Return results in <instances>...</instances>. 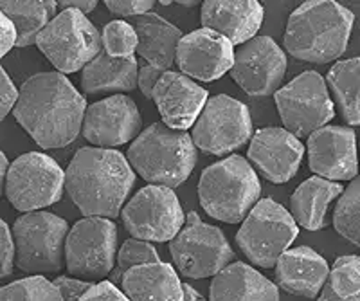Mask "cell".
<instances>
[{
    "label": "cell",
    "mask_w": 360,
    "mask_h": 301,
    "mask_svg": "<svg viewBox=\"0 0 360 301\" xmlns=\"http://www.w3.org/2000/svg\"><path fill=\"white\" fill-rule=\"evenodd\" d=\"M262 182L245 157L233 155L207 166L198 181V200L205 213L225 224H240L259 200Z\"/></svg>",
    "instance_id": "obj_5"
},
{
    "label": "cell",
    "mask_w": 360,
    "mask_h": 301,
    "mask_svg": "<svg viewBox=\"0 0 360 301\" xmlns=\"http://www.w3.org/2000/svg\"><path fill=\"white\" fill-rule=\"evenodd\" d=\"M86 101L67 76L44 70L18 89L13 116L44 150L65 148L82 134Z\"/></svg>",
    "instance_id": "obj_1"
},
{
    "label": "cell",
    "mask_w": 360,
    "mask_h": 301,
    "mask_svg": "<svg viewBox=\"0 0 360 301\" xmlns=\"http://www.w3.org/2000/svg\"><path fill=\"white\" fill-rule=\"evenodd\" d=\"M333 227L342 238L360 245V182L349 181V186L340 193L333 210Z\"/></svg>",
    "instance_id": "obj_31"
},
{
    "label": "cell",
    "mask_w": 360,
    "mask_h": 301,
    "mask_svg": "<svg viewBox=\"0 0 360 301\" xmlns=\"http://www.w3.org/2000/svg\"><path fill=\"white\" fill-rule=\"evenodd\" d=\"M317 301H360V258L339 256L328 272Z\"/></svg>",
    "instance_id": "obj_30"
},
{
    "label": "cell",
    "mask_w": 360,
    "mask_h": 301,
    "mask_svg": "<svg viewBox=\"0 0 360 301\" xmlns=\"http://www.w3.org/2000/svg\"><path fill=\"white\" fill-rule=\"evenodd\" d=\"M137 58H112L99 51L82 69V91L85 94H121L137 87Z\"/></svg>",
    "instance_id": "obj_27"
},
{
    "label": "cell",
    "mask_w": 360,
    "mask_h": 301,
    "mask_svg": "<svg viewBox=\"0 0 360 301\" xmlns=\"http://www.w3.org/2000/svg\"><path fill=\"white\" fill-rule=\"evenodd\" d=\"M119 214L131 238L144 242H169L186 219L175 191L152 184L141 188Z\"/></svg>",
    "instance_id": "obj_14"
},
{
    "label": "cell",
    "mask_w": 360,
    "mask_h": 301,
    "mask_svg": "<svg viewBox=\"0 0 360 301\" xmlns=\"http://www.w3.org/2000/svg\"><path fill=\"white\" fill-rule=\"evenodd\" d=\"M303 155L301 139L281 127H266L252 132L247 162L269 182L283 184L295 177Z\"/></svg>",
    "instance_id": "obj_17"
},
{
    "label": "cell",
    "mask_w": 360,
    "mask_h": 301,
    "mask_svg": "<svg viewBox=\"0 0 360 301\" xmlns=\"http://www.w3.org/2000/svg\"><path fill=\"white\" fill-rule=\"evenodd\" d=\"M69 224L49 211L24 213L13 224L15 265L29 276L58 274L65 269Z\"/></svg>",
    "instance_id": "obj_6"
},
{
    "label": "cell",
    "mask_w": 360,
    "mask_h": 301,
    "mask_svg": "<svg viewBox=\"0 0 360 301\" xmlns=\"http://www.w3.org/2000/svg\"><path fill=\"white\" fill-rule=\"evenodd\" d=\"M297 235L299 227L287 207L272 198H262L243 219L236 243L250 264L259 269H274L279 256L290 249Z\"/></svg>",
    "instance_id": "obj_8"
},
{
    "label": "cell",
    "mask_w": 360,
    "mask_h": 301,
    "mask_svg": "<svg viewBox=\"0 0 360 301\" xmlns=\"http://www.w3.org/2000/svg\"><path fill=\"white\" fill-rule=\"evenodd\" d=\"M234 62V47L227 38L211 30L182 34L175 51L180 75L198 82H214L227 75Z\"/></svg>",
    "instance_id": "obj_18"
},
{
    "label": "cell",
    "mask_w": 360,
    "mask_h": 301,
    "mask_svg": "<svg viewBox=\"0 0 360 301\" xmlns=\"http://www.w3.org/2000/svg\"><path fill=\"white\" fill-rule=\"evenodd\" d=\"M169 255L176 274L188 280H204L234 262V251L220 227L202 222L198 213L191 211L184 226L169 240Z\"/></svg>",
    "instance_id": "obj_7"
},
{
    "label": "cell",
    "mask_w": 360,
    "mask_h": 301,
    "mask_svg": "<svg viewBox=\"0 0 360 301\" xmlns=\"http://www.w3.org/2000/svg\"><path fill=\"white\" fill-rule=\"evenodd\" d=\"M119 285L130 301H182V281L173 265L164 262L130 269Z\"/></svg>",
    "instance_id": "obj_24"
},
{
    "label": "cell",
    "mask_w": 360,
    "mask_h": 301,
    "mask_svg": "<svg viewBox=\"0 0 360 301\" xmlns=\"http://www.w3.org/2000/svg\"><path fill=\"white\" fill-rule=\"evenodd\" d=\"M127 161L135 175L152 186L175 190L193 174L198 150L188 132L153 123L131 141Z\"/></svg>",
    "instance_id": "obj_4"
},
{
    "label": "cell",
    "mask_w": 360,
    "mask_h": 301,
    "mask_svg": "<svg viewBox=\"0 0 360 301\" xmlns=\"http://www.w3.org/2000/svg\"><path fill=\"white\" fill-rule=\"evenodd\" d=\"M15 267V248H13L11 229L0 219V278L9 276Z\"/></svg>",
    "instance_id": "obj_36"
},
{
    "label": "cell",
    "mask_w": 360,
    "mask_h": 301,
    "mask_svg": "<svg viewBox=\"0 0 360 301\" xmlns=\"http://www.w3.org/2000/svg\"><path fill=\"white\" fill-rule=\"evenodd\" d=\"M8 168H9V161L6 153L0 150V197L4 193V182H6V174H8Z\"/></svg>",
    "instance_id": "obj_44"
},
{
    "label": "cell",
    "mask_w": 360,
    "mask_h": 301,
    "mask_svg": "<svg viewBox=\"0 0 360 301\" xmlns=\"http://www.w3.org/2000/svg\"><path fill=\"white\" fill-rule=\"evenodd\" d=\"M274 101L283 128L297 139L326 127L335 116L332 96L317 70H303L285 87H279Z\"/></svg>",
    "instance_id": "obj_12"
},
{
    "label": "cell",
    "mask_w": 360,
    "mask_h": 301,
    "mask_svg": "<svg viewBox=\"0 0 360 301\" xmlns=\"http://www.w3.org/2000/svg\"><path fill=\"white\" fill-rule=\"evenodd\" d=\"M153 0H107L105 6L115 17H141L153 9Z\"/></svg>",
    "instance_id": "obj_35"
},
{
    "label": "cell",
    "mask_w": 360,
    "mask_h": 301,
    "mask_svg": "<svg viewBox=\"0 0 360 301\" xmlns=\"http://www.w3.org/2000/svg\"><path fill=\"white\" fill-rule=\"evenodd\" d=\"M143 117L134 99L114 94L89 105L83 114L82 134L96 148L127 145L141 134Z\"/></svg>",
    "instance_id": "obj_16"
},
{
    "label": "cell",
    "mask_w": 360,
    "mask_h": 301,
    "mask_svg": "<svg viewBox=\"0 0 360 301\" xmlns=\"http://www.w3.org/2000/svg\"><path fill=\"white\" fill-rule=\"evenodd\" d=\"M189 136L195 148L207 155H231L252 137L249 108L227 94L213 96L205 101Z\"/></svg>",
    "instance_id": "obj_13"
},
{
    "label": "cell",
    "mask_w": 360,
    "mask_h": 301,
    "mask_svg": "<svg viewBox=\"0 0 360 301\" xmlns=\"http://www.w3.org/2000/svg\"><path fill=\"white\" fill-rule=\"evenodd\" d=\"M115 256H117V260H115L112 272L108 274V278H110L108 281L114 285H119L124 272L130 271V269L146 264H159L160 262L159 252H157V249L153 248L152 243L137 238L124 240L123 245L117 249V255Z\"/></svg>",
    "instance_id": "obj_32"
},
{
    "label": "cell",
    "mask_w": 360,
    "mask_h": 301,
    "mask_svg": "<svg viewBox=\"0 0 360 301\" xmlns=\"http://www.w3.org/2000/svg\"><path fill=\"white\" fill-rule=\"evenodd\" d=\"M182 301H205V297L195 287L182 283Z\"/></svg>",
    "instance_id": "obj_43"
},
{
    "label": "cell",
    "mask_w": 360,
    "mask_h": 301,
    "mask_svg": "<svg viewBox=\"0 0 360 301\" xmlns=\"http://www.w3.org/2000/svg\"><path fill=\"white\" fill-rule=\"evenodd\" d=\"M56 8H60L62 11H65V9H76V11L86 15V13L94 11L98 8V2L96 0H58Z\"/></svg>",
    "instance_id": "obj_42"
},
{
    "label": "cell",
    "mask_w": 360,
    "mask_h": 301,
    "mask_svg": "<svg viewBox=\"0 0 360 301\" xmlns=\"http://www.w3.org/2000/svg\"><path fill=\"white\" fill-rule=\"evenodd\" d=\"M164 75L162 69H157L153 65H144L143 69L137 70V87L143 92V96L146 99H152V92L155 89L157 82L160 79V76Z\"/></svg>",
    "instance_id": "obj_40"
},
{
    "label": "cell",
    "mask_w": 360,
    "mask_h": 301,
    "mask_svg": "<svg viewBox=\"0 0 360 301\" xmlns=\"http://www.w3.org/2000/svg\"><path fill=\"white\" fill-rule=\"evenodd\" d=\"M53 285L62 296V301H79V297L92 287V281L72 276H56L53 280Z\"/></svg>",
    "instance_id": "obj_37"
},
{
    "label": "cell",
    "mask_w": 360,
    "mask_h": 301,
    "mask_svg": "<svg viewBox=\"0 0 360 301\" xmlns=\"http://www.w3.org/2000/svg\"><path fill=\"white\" fill-rule=\"evenodd\" d=\"M308 166L315 177L332 182L356 177V136L348 127H326L308 136Z\"/></svg>",
    "instance_id": "obj_19"
},
{
    "label": "cell",
    "mask_w": 360,
    "mask_h": 301,
    "mask_svg": "<svg viewBox=\"0 0 360 301\" xmlns=\"http://www.w3.org/2000/svg\"><path fill=\"white\" fill-rule=\"evenodd\" d=\"M79 301H130L117 285L110 283L108 280H101L92 283L89 290L79 297Z\"/></svg>",
    "instance_id": "obj_38"
},
{
    "label": "cell",
    "mask_w": 360,
    "mask_h": 301,
    "mask_svg": "<svg viewBox=\"0 0 360 301\" xmlns=\"http://www.w3.org/2000/svg\"><path fill=\"white\" fill-rule=\"evenodd\" d=\"M328 272L330 264L308 245L287 249L274 265L276 283L283 290L304 300H315L319 296Z\"/></svg>",
    "instance_id": "obj_22"
},
{
    "label": "cell",
    "mask_w": 360,
    "mask_h": 301,
    "mask_svg": "<svg viewBox=\"0 0 360 301\" xmlns=\"http://www.w3.org/2000/svg\"><path fill=\"white\" fill-rule=\"evenodd\" d=\"M18 89L15 87L13 79L4 70V67L0 65V121L6 120L9 112H13V107L17 103Z\"/></svg>",
    "instance_id": "obj_39"
},
{
    "label": "cell",
    "mask_w": 360,
    "mask_h": 301,
    "mask_svg": "<svg viewBox=\"0 0 360 301\" xmlns=\"http://www.w3.org/2000/svg\"><path fill=\"white\" fill-rule=\"evenodd\" d=\"M56 9L54 0H0V11L17 33L15 47L34 46L38 34L56 15Z\"/></svg>",
    "instance_id": "obj_28"
},
{
    "label": "cell",
    "mask_w": 360,
    "mask_h": 301,
    "mask_svg": "<svg viewBox=\"0 0 360 301\" xmlns=\"http://www.w3.org/2000/svg\"><path fill=\"white\" fill-rule=\"evenodd\" d=\"M326 87L332 89L337 107L344 116L346 123L356 127L360 123V58H348L333 63L328 70Z\"/></svg>",
    "instance_id": "obj_29"
},
{
    "label": "cell",
    "mask_w": 360,
    "mask_h": 301,
    "mask_svg": "<svg viewBox=\"0 0 360 301\" xmlns=\"http://www.w3.org/2000/svg\"><path fill=\"white\" fill-rule=\"evenodd\" d=\"M0 301H62V296L45 276H27L0 287Z\"/></svg>",
    "instance_id": "obj_33"
},
{
    "label": "cell",
    "mask_w": 360,
    "mask_h": 301,
    "mask_svg": "<svg viewBox=\"0 0 360 301\" xmlns=\"http://www.w3.org/2000/svg\"><path fill=\"white\" fill-rule=\"evenodd\" d=\"M4 193L17 211H44L62 200L65 193V174L47 153H24L9 162Z\"/></svg>",
    "instance_id": "obj_10"
},
{
    "label": "cell",
    "mask_w": 360,
    "mask_h": 301,
    "mask_svg": "<svg viewBox=\"0 0 360 301\" xmlns=\"http://www.w3.org/2000/svg\"><path fill=\"white\" fill-rule=\"evenodd\" d=\"M15 41H17L15 27H13L11 22L6 18L4 13L0 11V60L4 58L6 54L15 47Z\"/></svg>",
    "instance_id": "obj_41"
},
{
    "label": "cell",
    "mask_w": 360,
    "mask_h": 301,
    "mask_svg": "<svg viewBox=\"0 0 360 301\" xmlns=\"http://www.w3.org/2000/svg\"><path fill=\"white\" fill-rule=\"evenodd\" d=\"M99 37L103 51L112 58H130L137 49V34L127 20L108 22Z\"/></svg>",
    "instance_id": "obj_34"
},
{
    "label": "cell",
    "mask_w": 360,
    "mask_h": 301,
    "mask_svg": "<svg viewBox=\"0 0 360 301\" xmlns=\"http://www.w3.org/2000/svg\"><path fill=\"white\" fill-rule=\"evenodd\" d=\"M117 255V226L114 220L83 217L69 227L65 238V269L72 278L101 281L108 278Z\"/></svg>",
    "instance_id": "obj_11"
},
{
    "label": "cell",
    "mask_w": 360,
    "mask_h": 301,
    "mask_svg": "<svg viewBox=\"0 0 360 301\" xmlns=\"http://www.w3.org/2000/svg\"><path fill=\"white\" fill-rule=\"evenodd\" d=\"M209 301H279V290L252 265L233 262L213 276Z\"/></svg>",
    "instance_id": "obj_23"
},
{
    "label": "cell",
    "mask_w": 360,
    "mask_h": 301,
    "mask_svg": "<svg viewBox=\"0 0 360 301\" xmlns=\"http://www.w3.org/2000/svg\"><path fill=\"white\" fill-rule=\"evenodd\" d=\"M175 4H180V6H184V8H193V6H197V4H202V2H195V0H191V2H184V0H180V2H175Z\"/></svg>",
    "instance_id": "obj_45"
},
{
    "label": "cell",
    "mask_w": 360,
    "mask_h": 301,
    "mask_svg": "<svg viewBox=\"0 0 360 301\" xmlns=\"http://www.w3.org/2000/svg\"><path fill=\"white\" fill-rule=\"evenodd\" d=\"M287 54L270 37L250 38L234 53L231 76L252 98L274 96L287 72Z\"/></svg>",
    "instance_id": "obj_15"
},
{
    "label": "cell",
    "mask_w": 360,
    "mask_h": 301,
    "mask_svg": "<svg viewBox=\"0 0 360 301\" xmlns=\"http://www.w3.org/2000/svg\"><path fill=\"white\" fill-rule=\"evenodd\" d=\"M65 174V191L83 217L117 219L137 175L127 157L110 148H79Z\"/></svg>",
    "instance_id": "obj_2"
},
{
    "label": "cell",
    "mask_w": 360,
    "mask_h": 301,
    "mask_svg": "<svg viewBox=\"0 0 360 301\" xmlns=\"http://www.w3.org/2000/svg\"><path fill=\"white\" fill-rule=\"evenodd\" d=\"M342 191L344 186L340 182L310 177L301 182L290 195L287 211L297 227H303L307 231H319L328 227V207Z\"/></svg>",
    "instance_id": "obj_25"
},
{
    "label": "cell",
    "mask_w": 360,
    "mask_h": 301,
    "mask_svg": "<svg viewBox=\"0 0 360 301\" xmlns=\"http://www.w3.org/2000/svg\"><path fill=\"white\" fill-rule=\"evenodd\" d=\"M135 34H137V49L141 58L157 69L169 70L175 63V51L179 40L182 38V31L162 18L157 13H146L135 17L131 22Z\"/></svg>",
    "instance_id": "obj_26"
},
{
    "label": "cell",
    "mask_w": 360,
    "mask_h": 301,
    "mask_svg": "<svg viewBox=\"0 0 360 301\" xmlns=\"http://www.w3.org/2000/svg\"><path fill=\"white\" fill-rule=\"evenodd\" d=\"M263 6L256 0H207L202 2V27L221 34L234 46L258 37L263 25Z\"/></svg>",
    "instance_id": "obj_21"
},
{
    "label": "cell",
    "mask_w": 360,
    "mask_h": 301,
    "mask_svg": "<svg viewBox=\"0 0 360 301\" xmlns=\"http://www.w3.org/2000/svg\"><path fill=\"white\" fill-rule=\"evenodd\" d=\"M34 46L53 63L60 75L82 70L101 51V37L86 15L76 9H65L38 34Z\"/></svg>",
    "instance_id": "obj_9"
},
{
    "label": "cell",
    "mask_w": 360,
    "mask_h": 301,
    "mask_svg": "<svg viewBox=\"0 0 360 301\" xmlns=\"http://www.w3.org/2000/svg\"><path fill=\"white\" fill-rule=\"evenodd\" d=\"M353 22V13L339 2L308 0L288 18L283 47L299 62H335L348 49Z\"/></svg>",
    "instance_id": "obj_3"
},
{
    "label": "cell",
    "mask_w": 360,
    "mask_h": 301,
    "mask_svg": "<svg viewBox=\"0 0 360 301\" xmlns=\"http://www.w3.org/2000/svg\"><path fill=\"white\" fill-rule=\"evenodd\" d=\"M157 110L168 128L173 130H189L200 116L209 92L197 82L176 70H164L152 92Z\"/></svg>",
    "instance_id": "obj_20"
}]
</instances>
